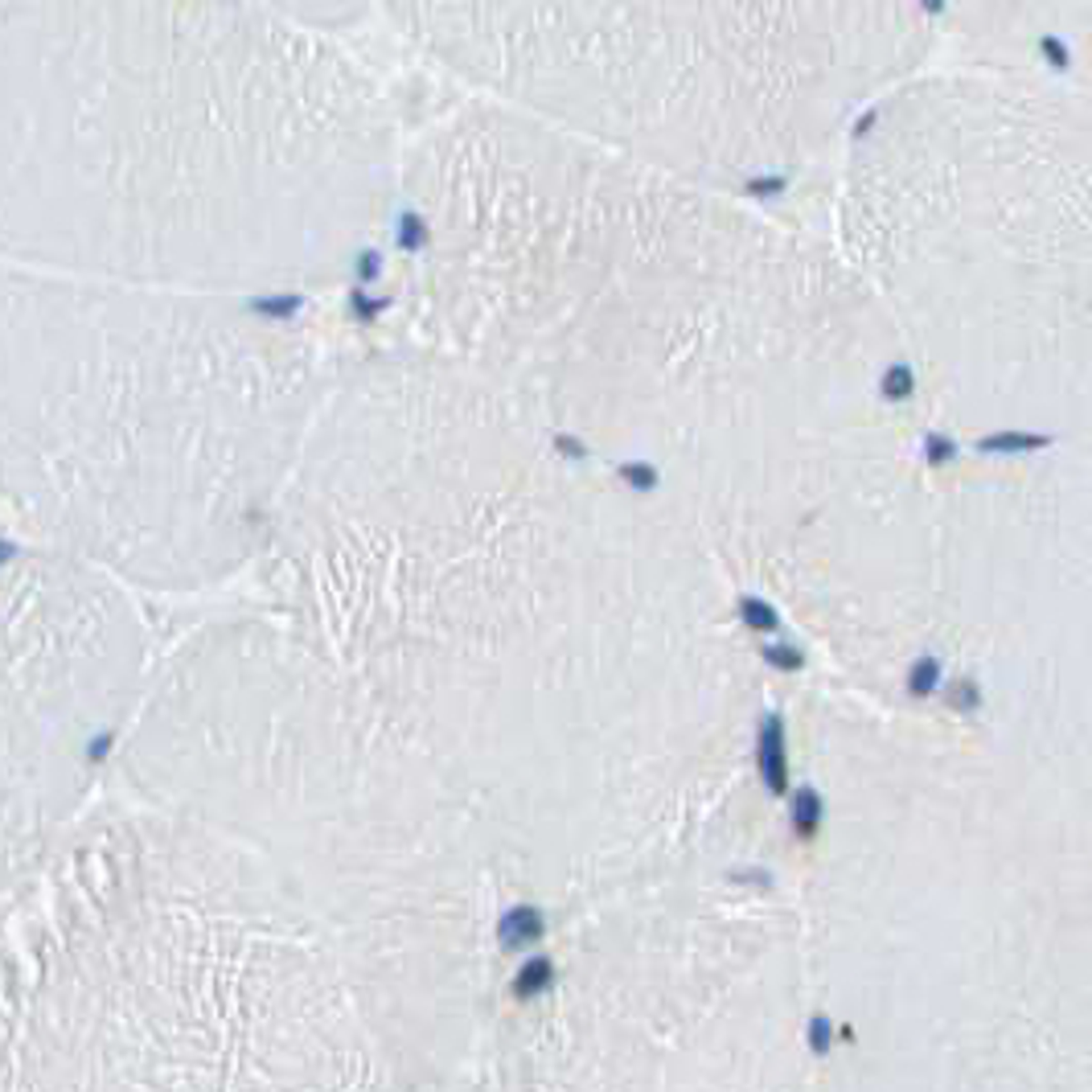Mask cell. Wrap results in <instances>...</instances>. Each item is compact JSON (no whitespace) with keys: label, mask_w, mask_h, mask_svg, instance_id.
<instances>
[{"label":"cell","mask_w":1092,"mask_h":1092,"mask_svg":"<svg viewBox=\"0 0 1092 1092\" xmlns=\"http://www.w3.org/2000/svg\"><path fill=\"white\" fill-rule=\"evenodd\" d=\"M747 201L464 95L407 140L386 345L613 448L654 497L801 390L793 255Z\"/></svg>","instance_id":"obj_1"},{"label":"cell","mask_w":1092,"mask_h":1092,"mask_svg":"<svg viewBox=\"0 0 1092 1092\" xmlns=\"http://www.w3.org/2000/svg\"><path fill=\"white\" fill-rule=\"evenodd\" d=\"M5 267L304 296L386 234L407 136L267 0H0Z\"/></svg>","instance_id":"obj_2"},{"label":"cell","mask_w":1092,"mask_h":1092,"mask_svg":"<svg viewBox=\"0 0 1092 1092\" xmlns=\"http://www.w3.org/2000/svg\"><path fill=\"white\" fill-rule=\"evenodd\" d=\"M292 296L5 267L9 464L37 477H263L308 444L349 366Z\"/></svg>","instance_id":"obj_3"},{"label":"cell","mask_w":1092,"mask_h":1092,"mask_svg":"<svg viewBox=\"0 0 1092 1092\" xmlns=\"http://www.w3.org/2000/svg\"><path fill=\"white\" fill-rule=\"evenodd\" d=\"M821 0H374L464 95L760 198L818 99Z\"/></svg>","instance_id":"obj_4"},{"label":"cell","mask_w":1092,"mask_h":1092,"mask_svg":"<svg viewBox=\"0 0 1092 1092\" xmlns=\"http://www.w3.org/2000/svg\"><path fill=\"white\" fill-rule=\"evenodd\" d=\"M756 768L772 797L788 793V747H785V719L777 711L764 715L760 736H756Z\"/></svg>","instance_id":"obj_5"},{"label":"cell","mask_w":1092,"mask_h":1092,"mask_svg":"<svg viewBox=\"0 0 1092 1092\" xmlns=\"http://www.w3.org/2000/svg\"><path fill=\"white\" fill-rule=\"evenodd\" d=\"M1056 448V436L1039 428H994L974 439L977 456H998V460H1018V456H1039Z\"/></svg>","instance_id":"obj_6"},{"label":"cell","mask_w":1092,"mask_h":1092,"mask_svg":"<svg viewBox=\"0 0 1092 1092\" xmlns=\"http://www.w3.org/2000/svg\"><path fill=\"white\" fill-rule=\"evenodd\" d=\"M542 932H546V916L534 903H513V908L497 920V944H501L505 953L530 949V944L542 941Z\"/></svg>","instance_id":"obj_7"},{"label":"cell","mask_w":1092,"mask_h":1092,"mask_svg":"<svg viewBox=\"0 0 1092 1092\" xmlns=\"http://www.w3.org/2000/svg\"><path fill=\"white\" fill-rule=\"evenodd\" d=\"M788 821H793L797 838H813L821 829V821H826V797L813 785L793 788V797H788Z\"/></svg>","instance_id":"obj_8"},{"label":"cell","mask_w":1092,"mask_h":1092,"mask_svg":"<svg viewBox=\"0 0 1092 1092\" xmlns=\"http://www.w3.org/2000/svg\"><path fill=\"white\" fill-rule=\"evenodd\" d=\"M941 686H944V662L936 654H920L908 665V674H903V690L912 698H932Z\"/></svg>","instance_id":"obj_9"},{"label":"cell","mask_w":1092,"mask_h":1092,"mask_svg":"<svg viewBox=\"0 0 1092 1092\" xmlns=\"http://www.w3.org/2000/svg\"><path fill=\"white\" fill-rule=\"evenodd\" d=\"M551 982H555V961L551 957H530V961H521V969L513 974V998L530 1002V998H538V994L551 990Z\"/></svg>","instance_id":"obj_10"},{"label":"cell","mask_w":1092,"mask_h":1092,"mask_svg":"<svg viewBox=\"0 0 1092 1092\" xmlns=\"http://www.w3.org/2000/svg\"><path fill=\"white\" fill-rule=\"evenodd\" d=\"M920 456H924L928 469H949V464L961 456V444H957V436L932 428V431H924V439H920Z\"/></svg>","instance_id":"obj_11"},{"label":"cell","mask_w":1092,"mask_h":1092,"mask_svg":"<svg viewBox=\"0 0 1092 1092\" xmlns=\"http://www.w3.org/2000/svg\"><path fill=\"white\" fill-rule=\"evenodd\" d=\"M739 621L752 633H780V613L760 596H739Z\"/></svg>","instance_id":"obj_12"},{"label":"cell","mask_w":1092,"mask_h":1092,"mask_svg":"<svg viewBox=\"0 0 1092 1092\" xmlns=\"http://www.w3.org/2000/svg\"><path fill=\"white\" fill-rule=\"evenodd\" d=\"M944 695H949V706L957 715H977V711H982V703H985L982 682H977L974 674H961L957 682H949V686H944Z\"/></svg>","instance_id":"obj_13"},{"label":"cell","mask_w":1092,"mask_h":1092,"mask_svg":"<svg viewBox=\"0 0 1092 1092\" xmlns=\"http://www.w3.org/2000/svg\"><path fill=\"white\" fill-rule=\"evenodd\" d=\"M1035 54H1039V62L1047 70H1056V75H1067V70H1072V46H1067V37H1059V34H1039L1035 37Z\"/></svg>","instance_id":"obj_14"},{"label":"cell","mask_w":1092,"mask_h":1092,"mask_svg":"<svg viewBox=\"0 0 1092 1092\" xmlns=\"http://www.w3.org/2000/svg\"><path fill=\"white\" fill-rule=\"evenodd\" d=\"M760 654H764V662H768L772 670H801L805 665V654L797 645H788V641H768Z\"/></svg>","instance_id":"obj_15"},{"label":"cell","mask_w":1092,"mask_h":1092,"mask_svg":"<svg viewBox=\"0 0 1092 1092\" xmlns=\"http://www.w3.org/2000/svg\"><path fill=\"white\" fill-rule=\"evenodd\" d=\"M805 1043H809L813 1056H829V1047H834V1023H829L826 1015H813L809 1031H805Z\"/></svg>","instance_id":"obj_16"},{"label":"cell","mask_w":1092,"mask_h":1092,"mask_svg":"<svg viewBox=\"0 0 1092 1092\" xmlns=\"http://www.w3.org/2000/svg\"><path fill=\"white\" fill-rule=\"evenodd\" d=\"M916 9L924 13V17H944V13H949V0H916Z\"/></svg>","instance_id":"obj_17"},{"label":"cell","mask_w":1092,"mask_h":1092,"mask_svg":"<svg viewBox=\"0 0 1092 1092\" xmlns=\"http://www.w3.org/2000/svg\"><path fill=\"white\" fill-rule=\"evenodd\" d=\"M108 747H111V731H103V736H99V744H91V747H87V756H91V760H103V756H108Z\"/></svg>","instance_id":"obj_18"}]
</instances>
